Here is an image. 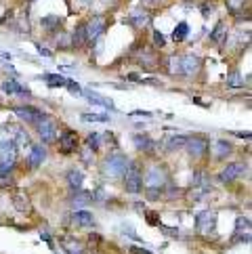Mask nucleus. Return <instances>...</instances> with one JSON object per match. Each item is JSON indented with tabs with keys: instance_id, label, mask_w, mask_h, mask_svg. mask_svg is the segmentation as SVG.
<instances>
[{
	"instance_id": "f257e3e1",
	"label": "nucleus",
	"mask_w": 252,
	"mask_h": 254,
	"mask_svg": "<svg viewBox=\"0 0 252 254\" xmlns=\"http://www.w3.org/2000/svg\"><path fill=\"white\" fill-rule=\"evenodd\" d=\"M166 183H168V175L166 170L160 164H154L145 170L143 175V187H145V195L147 199H158L162 193L166 191Z\"/></svg>"
},
{
	"instance_id": "f03ea898",
	"label": "nucleus",
	"mask_w": 252,
	"mask_h": 254,
	"mask_svg": "<svg viewBox=\"0 0 252 254\" xmlns=\"http://www.w3.org/2000/svg\"><path fill=\"white\" fill-rule=\"evenodd\" d=\"M128 164H130V160H128V156H126V153L114 151V153H110V156L105 158V162H103V175H105L107 179H122L124 172H126V168H128Z\"/></svg>"
},
{
	"instance_id": "7ed1b4c3",
	"label": "nucleus",
	"mask_w": 252,
	"mask_h": 254,
	"mask_svg": "<svg viewBox=\"0 0 252 254\" xmlns=\"http://www.w3.org/2000/svg\"><path fill=\"white\" fill-rule=\"evenodd\" d=\"M36 130H38L42 143L51 145V143H55L57 137H59V122H57L53 116H47V114H44V116L40 118V122L36 124Z\"/></svg>"
},
{
	"instance_id": "20e7f679",
	"label": "nucleus",
	"mask_w": 252,
	"mask_h": 254,
	"mask_svg": "<svg viewBox=\"0 0 252 254\" xmlns=\"http://www.w3.org/2000/svg\"><path fill=\"white\" fill-rule=\"evenodd\" d=\"M122 179H124V189L128 193H141L143 191V170L137 162H130Z\"/></svg>"
},
{
	"instance_id": "39448f33",
	"label": "nucleus",
	"mask_w": 252,
	"mask_h": 254,
	"mask_svg": "<svg viewBox=\"0 0 252 254\" xmlns=\"http://www.w3.org/2000/svg\"><path fill=\"white\" fill-rule=\"evenodd\" d=\"M195 229L202 235H214L217 233V212L204 210L195 216Z\"/></svg>"
},
{
	"instance_id": "423d86ee",
	"label": "nucleus",
	"mask_w": 252,
	"mask_h": 254,
	"mask_svg": "<svg viewBox=\"0 0 252 254\" xmlns=\"http://www.w3.org/2000/svg\"><path fill=\"white\" fill-rule=\"evenodd\" d=\"M185 149L189 151L191 158H202L208 153L210 149V141L204 137V134H193V137H187V143H185Z\"/></svg>"
},
{
	"instance_id": "0eeeda50",
	"label": "nucleus",
	"mask_w": 252,
	"mask_h": 254,
	"mask_svg": "<svg viewBox=\"0 0 252 254\" xmlns=\"http://www.w3.org/2000/svg\"><path fill=\"white\" fill-rule=\"evenodd\" d=\"M15 114L21 118L23 122H28V124H38L40 122V118L44 116L38 107H30V105H19V107H15Z\"/></svg>"
},
{
	"instance_id": "6e6552de",
	"label": "nucleus",
	"mask_w": 252,
	"mask_h": 254,
	"mask_svg": "<svg viewBox=\"0 0 252 254\" xmlns=\"http://www.w3.org/2000/svg\"><path fill=\"white\" fill-rule=\"evenodd\" d=\"M105 25H107L105 17H99V15L93 17V19L84 25V28H86V40H97L99 36L105 32Z\"/></svg>"
},
{
	"instance_id": "1a4fd4ad",
	"label": "nucleus",
	"mask_w": 252,
	"mask_h": 254,
	"mask_svg": "<svg viewBox=\"0 0 252 254\" xmlns=\"http://www.w3.org/2000/svg\"><path fill=\"white\" fill-rule=\"evenodd\" d=\"M242 172H244V164H242V162H231V164H227L221 170L219 179L223 181V183H233L236 179L242 177Z\"/></svg>"
},
{
	"instance_id": "9d476101",
	"label": "nucleus",
	"mask_w": 252,
	"mask_h": 254,
	"mask_svg": "<svg viewBox=\"0 0 252 254\" xmlns=\"http://www.w3.org/2000/svg\"><path fill=\"white\" fill-rule=\"evenodd\" d=\"M200 67H202V61L197 55H193V53H189V55H185L181 59V74H185V76H195L197 71H200Z\"/></svg>"
},
{
	"instance_id": "9b49d317",
	"label": "nucleus",
	"mask_w": 252,
	"mask_h": 254,
	"mask_svg": "<svg viewBox=\"0 0 252 254\" xmlns=\"http://www.w3.org/2000/svg\"><path fill=\"white\" fill-rule=\"evenodd\" d=\"M59 149L63 153H71V151H76L78 149V134L76 132H63L61 137H59Z\"/></svg>"
},
{
	"instance_id": "f8f14e48",
	"label": "nucleus",
	"mask_w": 252,
	"mask_h": 254,
	"mask_svg": "<svg viewBox=\"0 0 252 254\" xmlns=\"http://www.w3.org/2000/svg\"><path fill=\"white\" fill-rule=\"evenodd\" d=\"M71 219H74V223L78 227H84V229H88V227L95 225V219H93V212H88L86 208H78V210L71 214Z\"/></svg>"
},
{
	"instance_id": "ddd939ff",
	"label": "nucleus",
	"mask_w": 252,
	"mask_h": 254,
	"mask_svg": "<svg viewBox=\"0 0 252 254\" xmlns=\"http://www.w3.org/2000/svg\"><path fill=\"white\" fill-rule=\"evenodd\" d=\"M44 158H47V149H44L42 145H34V143H32L30 153H28V162H30V166H32V168L40 166Z\"/></svg>"
},
{
	"instance_id": "4468645a",
	"label": "nucleus",
	"mask_w": 252,
	"mask_h": 254,
	"mask_svg": "<svg viewBox=\"0 0 252 254\" xmlns=\"http://www.w3.org/2000/svg\"><path fill=\"white\" fill-rule=\"evenodd\" d=\"M233 151V147H231V143L229 141H217L212 145V153H214V160H219V162H223V160H227V156Z\"/></svg>"
},
{
	"instance_id": "2eb2a0df",
	"label": "nucleus",
	"mask_w": 252,
	"mask_h": 254,
	"mask_svg": "<svg viewBox=\"0 0 252 254\" xmlns=\"http://www.w3.org/2000/svg\"><path fill=\"white\" fill-rule=\"evenodd\" d=\"M2 90H4L6 95H19V97H28L30 95V90L23 88L19 82H15V80H4V82H2Z\"/></svg>"
},
{
	"instance_id": "dca6fc26",
	"label": "nucleus",
	"mask_w": 252,
	"mask_h": 254,
	"mask_svg": "<svg viewBox=\"0 0 252 254\" xmlns=\"http://www.w3.org/2000/svg\"><path fill=\"white\" fill-rule=\"evenodd\" d=\"M132 141H134V145H137L139 151H151V149H154V145H156V141L151 139L149 134H141V132L134 134Z\"/></svg>"
},
{
	"instance_id": "f3484780",
	"label": "nucleus",
	"mask_w": 252,
	"mask_h": 254,
	"mask_svg": "<svg viewBox=\"0 0 252 254\" xmlns=\"http://www.w3.org/2000/svg\"><path fill=\"white\" fill-rule=\"evenodd\" d=\"M13 204H15V208H17L19 212H32L30 197H28V193H25V191H17V193L13 195Z\"/></svg>"
},
{
	"instance_id": "a211bd4d",
	"label": "nucleus",
	"mask_w": 252,
	"mask_h": 254,
	"mask_svg": "<svg viewBox=\"0 0 252 254\" xmlns=\"http://www.w3.org/2000/svg\"><path fill=\"white\" fill-rule=\"evenodd\" d=\"M84 183V175H82V170H78V168H71L67 170V185L74 189V191H78L80 187H82Z\"/></svg>"
},
{
	"instance_id": "6ab92c4d",
	"label": "nucleus",
	"mask_w": 252,
	"mask_h": 254,
	"mask_svg": "<svg viewBox=\"0 0 252 254\" xmlns=\"http://www.w3.org/2000/svg\"><path fill=\"white\" fill-rule=\"evenodd\" d=\"M191 185H193L195 189H202V191H208V187H210L208 175H206L204 170H195L193 177H191Z\"/></svg>"
},
{
	"instance_id": "aec40b11",
	"label": "nucleus",
	"mask_w": 252,
	"mask_h": 254,
	"mask_svg": "<svg viewBox=\"0 0 252 254\" xmlns=\"http://www.w3.org/2000/svg\"><path fill=\"white\" fill-rule=\"evenodd\" d=\"M11 139L15 141V145H17V147H25V149H30V147H32L30 134L25 132L23 128H19V126H17V130L13 132V137H11Z\"/></svg>"
},
{
	"instance_id": "412c9836",
	"label": "nucleus",
	"mask_w": 252,
	"mask_h": 254,
	"mask_svg": "<svg viewBox=\"0 0 252 254\" xmlns=\"http://www.w3.org/2000/svg\"><path fill=\"white\" fill-rule=\"evenodd\" d=\"M210 40H212L214 44H223L225 40H227V25H225L223 21H219V23H217V28L212 30Z\"/></svg>"
},
{
	"instance_id": "4be33fe9",
	"label": "nucleus",
	"mask_w": 252,
	"mask_h": 254,
	"mask_svg": "<svg viewBox=\"0 0 252 254\" xmlns=\"http://www.w3.org/2000/svg\"><path fill=\"white\" fill-rule=\"evenodd\" d=\"M91 202H93V195L86 191H74V195H71V206H76V208H84Z\"/></svg>"
},
{
	"instance_id": "5701e85b",
	"label": "nucleus",
	"mask_w": 252,
	"mask_h": 254,
	"mask_svg": "<svg viewBox=\"0 0 252 254\" xmlns=\"http://www.w3.org/2000/svg\"><path fill=\"white\" fill-rule=\"evenodd\" d=\"M88 40H86V28H84V23H80L78 28H76V32L71 34V44H74L76 49H80V47H84Z\"/></svg>"
},
{
	"instance_id": "b1692460",
	"label": "nucleus",
	"mask_w": 252,
	"mask_h": 254,
	"mask_svg": "<svg viewBox=\"0 0 252 254\" xmlns=\"http://www.w3.org/2000/svg\"><path fill=\"white\" fill-rule=\"evenodd\" d=\"M8 156H17V145L13 139L0 141V158H8Z\"/></svg>"
},
{
	"instance_id": "393cba45",
	"label": "nucleus",
	"mask_w": 252,
	"mask_h": 254,
	"mask_svg": "<svg viewBox=\"0 0 252 254\" xmlns=\"http://www.w3.org/2000/svg\"><path fill=\"white\" fill-rule=\"evenodd\" d=\"M149 21V15L145 13V11H134L130 17H128V23L130 25H134V28H143Z\"/></svg>"
},
{
	"instance_id": "a878e982",
	"label": "nucleus",
	"mask_w": 252,
	"mask_h": 254,
	"mask_svg": "<svg viewBox=\"0 0 252 254\" xmlns=\"http://www.w3.org/2000/svg\"><path fill=\"white\" fill-rule=\"evenodd\" d=\"M86 101H88V103H93V105H101V107H107V110H114V103L110 101V99H103V97H99V95H95V93L86 95Z\"/></svg>"
},
{
	"instance_id": "bb28decb",
	"label": "nucleus",
	"mask_w": 252,
	"mask_h": 254,
	"mask_svg": "<svg viewBox=\"0 0 252 254\" xmlns=\"http://www.w3.org/2000/svg\"><path fill=\"white\" fill-rule=\"evenodd\" d=\"M187 143V137L185 134H175V137L168 139V151H175V149H183Z\"/></svg>"
},
{
	"instance_id": "cd10ccee",
	"label": "nucleus",
	"mask_w": 252,
	"mask_h": 254,
	"mask_svg": "<svg viewBox=\"0 0 252 254\" xmlns=\"http://www.w3.org/2000/svg\"><path fill=\"white\" fill-rule=\"evenodd\" d=\"M42 78L47 80V84L53 86V88H55V86H65V84H67V78H63V76H59V74H44Z\"/></svg>"
},
{
	"instance_id": "c85d7f7f",
	"label": "nucleus",
	"mask_w": 252,
	"mask_h": 254,
	"mask_svg": "<svg viewBox=\"0 0 252 254\" xmlns=\"http://www.w3.org/2000/svg\"><path fill=\"white\" fill-rule=\"evenodd\" d=\"M189 34V25H187V21H181L177 25V30L173 32V40L175 42H181V40H185V36Z\"/></svg>"
},
{
	"instance_id": "c756f323",
	"label": "nucleus",
	"mask_w": 252,
	"mask_h": 254,
	"mask_svg": "<svg viewBox=\"0 0 252 254\" xmlns=\"http://www.w3.org/2000/svg\"><path fill=\"white\" fill-rule=\"evenodd\" d=\"M236 233L238 235L250 233V219H248V216H238V221H236Z\"/></svg>"
},
{
	"instance_id": "7c9ffc66",
	"label": "nucleus",
	"mask_w": 252,
	"mask_h": 254,
	"mask_svg": "<svg viewBox=\"0 0 252 254\" xmlns=\"http://www.w3.org/2000/svg\"><path fill=\"white\" fill-rule=\"evenodd\" d=\"M244 76L240 74V71H233V74H229L227 76V86H231V88H240V86H244Z\"/></svg>"
},
{
	"instance_id": "2f4dec72",
	"label": "nucleus",
	"mask_w": 252,
	"mask_h": 254,
	"mask_svg": "<svg viewBox=\"0 0 252 254\" xmlns=\"http://www.w3.org/2000/svg\"><path fill=\"white\" fill-rule=\"evenodd\" d=\"M168 61V74H181V57H177V55H173V57H168L166 59Z\"/></svg>"
},
{
	"instance_id": "473e14b6",
	"label": "nucleus",
	"mask_w": 252,
	"mask_h": 254,
	"mask_svg": "<svg viewBox=\"0 0 252 254\" xmlns=\"http://www.w3.org/2000/svg\"><path fill=\"white\" fill-rule=\"evenodd\" d=\"M42 28L47 32H53L59 28V17H44L42 19Z\"/></svg>"
},
{
	"instance_id": "72a5a7b5",
	"label": "nucleus",
	"mask_w": 252,
	"mask_h": 254,
	"mask_svg": "<svg viewBox=\"0 0 252 254\" xmlns=\"http://www.w3.org/2000/svg\"><path fill=\"white\" fill-rule=\"evenodd\" d=\"M99 145H101V134H97V132L88 134V139H86V147H88V149H93V151H97V149H99Z\"/></svg>"
},
{
	"instance_id": "f704fd0d",
	"label": "nucleus",
	"mask_w": 252,
	"mask_h": 254,
	"mask_svg": "<svg viewBox=\"0 0 252 254\" xmlns=\"http://www.w3.org/2000/svg\"><path fill=\"white\" fill-rule=\"evenodd\" d=\"M84 122H110V116H101V114H82Z\"/></svg>"
},
{
	"instance_id": "c9c22d12",
	"label": "nucleus",
	"mask_w": 252,
	"mask_h": 254,
	"mask_svg": "<svg viewBox=\"0 0 252 254\" xmlns=\"http://www.w3.org/2000/svg\"><path fill=\"white\" fill-rule=\"evenodd\" d=\"M158 229L162 233H166L168 238H179V229H175V227H166V225H158Z\"/></svg>"
},
{
	"instance_id": "e433bc0d",
	"label": "nucleus",
	"mask_w": 252,
	"mask_h": 254,
	"mask_svg": "<svg viewBox=\"0 0 252 254\" xmlns=\"http://www.w3.org/2000/svg\"><path fill=\"white\" fill-rule=\"evenodd\" d=\"M93 149H88L86 145H84V149H82V153H80V158H82V162L84 164H93Z\"/></svg>"
},
{
	"instance_id": "4c0bfd02",
	"label": "nucleus",
	"mask_w": 252,
	"mask_h": 254,
	"mask_svg": "<svg viewBox=\"0 0 252 254\" xmlns=\"http://www.w3.org/2000/svg\"><path fill=\"white\" fill-rule=\"evenodd\" d=\"M154 42H156L158 49H164V47H166V38H164V36H162L158 30H154Z\"/></svg>"
},
{
	"instance_id": "58836bf2",
	"label": "nucleus",
	"mask_w": 252,
	"mask_h": 254,
	"mask_svg": "<svg viewBox=\"0 0 252 254\" xmlns=\"http://www.w3.org/2000/svg\"><path fill=\"white\" fill-rule=\"evenodd\" d=\"M164 193H168V197H181V195H183V189H179V187H170L168 191H164Z\"/></svg>"
},
{
	"instance_id": "ea45409f",
	"label": "nucleus",
	"mask_w": 252,
	"mask_h": 254,
	"mask_svg": "<svg viewBox=\"0 0 252 254\" xmlns=\"http://www.w3.org/2000/svg\"><path fill=\"white\" fill-rule=\"evenodd\" d=\"M122 233H124V235H130L132 240H139V238H137V233L132 231V227H130V225H122Z\"/></svg>"
},
{
	"instance_id": "a19ab883",
	"label": "nucleus",
	"mask_w": 252,
	"mask_h": 254,
	"mask_svg": "<svg viewBox=\"0 0 252 254\" xmlns=\"http://www.w3.org/2000/svg\"><path fill=\"white\" fill-rule=\"evenodd\" d=\"M145 214V219L149 225H160V219H158V214H151V212H143Z\"/></svg>"
},
{
	"instance_id": "79ce46f5",
	"label": "nucleus",
	"mask_w": 252,
	"mask_h": 254,
	"mask_svg": "<svg viewBox=\"0 0 252 254\" xmlns=\"http://www.w3.org/2000/svg\"><path fill=\"white\" fill-rule=\"evenodd\" d=\"M69 90H71V93H74V95H80V93H82V88H80L76 82H69V80H67V84H65Z\"/></svg>"
},
{
	"instance_id": "37998d69",
	"label": "nucleus",
	"mask_w": 252,
	"mask_h": 254,
	"mask_svg": "<svg viewBox=\"0 0 252 254\" xmlns=\"http://www.w3.org/2000/svg\"><path fill=\"white\" fill-rule=\"evenodd\" d=\"M130 254H151V252L145 248H139V246H130Z\"/></svg>"
},
{
	"instance_id": "c03bdc74",
	"label": "nucleus",
	"mask_w": 252,
	"mask_h": 254,
	"mask_svg": "<svg viewBox=\"0 0 252 254\" xmlns=\"http://www.w3.org/2000/svg\"><path fill=\"white\" fill-rule=\"evenodd\" d=\"M36 49H38V53H40V55H44V57H51V55H53V53H51L49 49H44L42 44H38V47H36Z\"/></svg>"
},
{
	"instance_id": "a18cd8bd",
	"label": "nucleus",
	"mask_w": 252,
	"mask_h": 254,
	"mask_svg": "<svg viewBox=\"0 0 252 254\" xmlns=\"http://www.w3.org/2000/svg\"><path fill=\"white\" fill-rule=\"evenodd\" d=\"M130 116H143V118H151V112H143V110H137V112H130Z\"/></svg>"
},
{
	"instance_id": "49530a36",
	"label": "nucleus",
	"mask_w": 252,
	"mask_h": 254,
	"mask_svg": "<svg viewBox=\"0 0 252 254\" xmlns=\"http://www.w3.org/2000/svg\"><path fill=\"white\" fill-rule=\"evenodd\" d=\"M231 8H240L242 4H244V2H240V0H229V2H227Z\"/></svg>"
},
{
	"instance_id": "de8ad7c7",
	"label": "nucleus",
	"mask_w": 252,
	"mask_h": 254,
	"mask_svg": "<svg viewBox=\"0 0 252 254\" xmlns=\"http://www.w3.org/2000/svg\"><path fill=\"white\" fill-rule=\"evenodd\" d=\"M0 183H2V172H0Z\"/></svg>"
},
{
	"instance_id": "09e8293b",
	"label": "nucleus",
	"mask_w": 252,
	"mask_h": 254,
	"mask_svg": "<svg viewBox=\"0 0 252 254\" xmlns=\"http://www.w3.org/2000/svg\"><path fill=\"white\" fill-rule=\"evenodd\" d=\"M151 2H158V0H151Z\"/></svg>"
}]
</instances>
